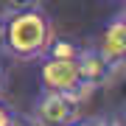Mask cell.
I'll use <instances>...</instances> for the list:
<instances>
[{
	"label": "cell",
	"mask_w": 126,
	"mask_h": 126,
	"mask_svg": "<svg viewBox=\"0 0 126 126\" xmlns=\"http://www.w3.org/2000/svg\"><path fill=\"white\" fill-rule=\"evenodd\" d=\"M53 23L45 9L0 14V50L20 62H36L53 42Z\"/></svg>",
	"instance_id": "cell-1"
},
{
	"label": "cell",
	"mask_w": 126,
	"mask_h": 126,
	"mask_svg": "<svg viewBox=\"0 0 126 126\" xmlns=\"http://www.w3.org/2000/svg\"><path fill=\"white\" fill-rule=\"evenodd\" d=\"M76 56H53V53L42 56V64H39L42 90L62 93V95H70V98H76V101H84L93 90L84 84V79H81Z\"/></svg>",
	"instance_id": "cell-2"
},
{
	"label": "cell",
	"mask_w": 126,
	"mask_h": 126,
	"mask_svg": "<svg viewBox=\"0 0 126 126\" xmlns=\"http://www.w3.org/2000/svg\"><path fill=\"white\" fill-rule=\"evenodd\" d=\"M81 118V101L62 93L42 90L34 98V107L28 112L31 126H70Z\"/></svg>",
	"instance_id": "cell-3"
},
{
	"label": "cell",
	"mask_w": 126,
	"mask_h": 126,
	"mask_svg": "<svg viewBox=\"0 0 126 126\" xmlns=\"http://www.w3.org/2000/svg\"><path fill=\"white\" fill-rule=\"evenodd\" d=\"M93 48L98 50L112 67H118V70L123 67V56H126V20H123V11H118L115 17L104 25V31L98 34V39H95Z\"/></svg>",
	"instance_id": "cell-4"
},
{
	"label": "cell",
	"mask_w": 126,
	"mask_h": 126,
	"mask_svg": "<svg viewBox=\"0 0 126 126\" xmlns=\"http://www.w3.org/2000/svg\"><path fill=\"white\" fill-rule=\"evenodd\" d=\"M76 59H79L81 79H84V84L90 87V90L107 87L109 81L115 79V73H118V67H112V64H109V62H107V59H104L93 45H81Z\"/></svg>",
	"instance_id": "cell-5"
},
{
	"label": "cell",
	"mask_w": 126,
	"mask_h": 126,
	"mask_svg": "<svg viewBox=\"0 0 126 126\" xmlns=\"http://www.w3.org/2000/svg\"><path fill=\"white\" fill-rule=\"evenodd\" d=\"M0 126H31V123H28V118H23L11 104H6L0 98Z\"/></svg>",
	"instance_id": "cell-6"
},
{
	"label": "cell",
	"mask_w": 126,
	"mask_h": 126,
	"mask_svg": "<svg viewBox=\"0 0 126 126\" xmlns=\"http://www.w3.org/2000/svg\"><path fill=\"white\" fill-rule=\"evenodd\" d=\"M31 9H42V0H0V14L31 11Z\"/></svg>",
	"instance_id": "cell-7"
},
{
	"label": "cell",
	"mask_w": 126,
	"mask_h": 126,
	"mask_svg": "<svg viewBox=\"0 0 126 126\" xmlns=\"http://www.w3.org/2000/svg\"><path fill=\"white\" fill-rule=\"evenodd\" d=\"M87 126H123L115 118H87Z\"/></svg>",
	"instance_id": "cell-8"
},
{
	"label": "cell",
	"mask_w": 126,
	"mask_h": 126,
	"mask_svg": "<svg viewBox=\"0 0 126 126\" xmlns=\"http://www.w3.org/2000/svg\"><path fill=\"white\" fill-rule=\"evenodd\" d=\"M70 126H87V121H81V118H79V121H76V123H70Z\"/></svg>",
	"instance_id": "cell-9"
},
{
	"label": "cell",
	"mask_w": 126,
	"mask_h": 126,
	"mask_svg": "<svg viewBox=\"0 0 126 126\" xmlns=\"http://www.w3.org/2000/svg\"><path fill=\"white\" fill-rule=\"evenodd\" d=\"M0 87H3V70H0Z\"/></svg>",
	"instance_id": "cell-10"
},
{
	"label": "cell",
	"mask_w": 126,
	"mask_h": 126,
	"mask_svg": "<svg viewBox=\"0 0 126 126\" xmlns=\"http://www.w3.org/2000/svg\"><path fill=\"white\" fill-rule=\"evenodd\" d=\"M118 3H121V6H123V3H126V0H118Z\"/></svg>",
	"instance_id": "cell-11"
}]
</instances>
